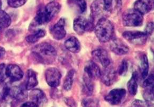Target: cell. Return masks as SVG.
Instances as JSON below:
<instances>
[{
    "mask_svg": "<svg viewBox=\"0 0 154 107\" xmlns=\"http://www.w3.org/2000/svg\"><path fill=\"white\" fill-rule=\"evenodd\" d=\"M32 54L39 63L50 64L55 61L57 56V52L51 44L42 42L34 47L32 49Z\"/></svg>",
    "mask_w": 154,
    "mask_h": 107,
    "instance_id": "6da1fadb",
    "label": "cell"
},
{
    "mask_svg": "<svg viewBox=\"0 0 154 107\" xmlns=\"http://www.w3.org/2000/svg\"><path fill=\"white\" fill-rule=\"evenodd\" d=\"M95 34L101 42H106L112 39L115 33V28L112 23L106 17H102L95 25Z\"/></svg>",
    "mask_w": 154,
    "mask_h": 107,
    "instance_id": "7a4b0ae2",
    "label": "cell"
},
{
    "mask_svg": "<svg viewBox=\"0 0 154 107\" xmlns=\"http://www.w3.org/2000/svg\"><path fill=\"white\" fill-rule=\"evenodd\" d=\"M143 15L135 9H128L122 14V24L124 26L140 27L143 24Z\"/></svg>",
    "mask_w": 154,
    "mask_h": 107,
    "instance_id": "3957f363",
    "label": "cell"
},
{
    "mask_svg": "<svg viewBox=\"0 0 154 107\" xmlns=\"http://www.w3.org/2000/svg\"><path fill=\"white\" fill-rule=\"evenodd\" d=\"M94 21L90 17L86 19L83 17H78L73 22V29L77 35H83L86 31H91L94 28Z\"/></svg>",
    "mask_w": 154,
    "mask_h": 107,
    "instance_id": "277c9868",
    "label": "cell"
},
{
    "mask_svg": "<svg viewBox=\"0 0 154 107\" xmlns=\"http://www.w3.org/2000/svg\"><path fill=\"white\" fill-rule=\"evenodd\" d=\"M122 36L130 44L136 46L145 45L148 37L145 32L138 31H125L122 33Z\"/></svg>",
    "mask_w": 154,
    "mask_h": 107,
    "instance_id": "5b68a950",
    "label": "cell"
},
{
    "mask_svg": "<svg viewBox=\"0 0 154 107\" xmlns=\"http://www.w3.org/2000/svg\"><path fill=\"white\" fill-rule=\"evenodd\" d=\"M126 94V90L124 89H115L109 92L104 97V100L110 105H119L123 102Z\"/></svg>",
    "mask_w": 154,
    "mask_h": 107,
    "instance_id": "8992f818",
    "label": "cell"
},
{
    "mask_svg": "<svg viewBox=\"0 0 154 107\" xmlns=\"http://www.w3.org/2000/svg\"><path fill=\"white\" fill-rule=\"evenodd\" d=\"M46 82L51 87H59L62 79V74L57 68H49L45 72Z\"/></svg>",
    "mask_w": 154,
    "mask_h": 107,
    "instance_id": "52a82bcc",
    "label": "cell"
},
{
    "mask_svg": "<svg viewBox=\"0 0 154 107\" xmlns=\"http://www.w3.org/2000/svg\"><path fill=\"white\" fill-rule=\"evenodd\" d=\"M91 18L94 21L105 17L104 15L108 13L104 8L103 0H95L91 6Z\"/></svg>",
    "mask_w": 154,
    "mask_h": 107,
    "instance_id": "ba28073f",
    "label": "cell"
},
{
    "mask_svg": "<svg viewBox=\"0 0 154 107\" xmlns=\"http://www.w3.org/2000/svg\"><path fill=\"white\" fill-rule=\"evenodd\" d=\"M65 19L62 17L54 26L51 29V33L54 39L60 40L65 37L66 31L65 27Z\"/></svg>",
    "mask_w": 154,
    "mask_h": 107,
    "instance_id": "9c48e42d",
    "label": "cell"
},
{
    "mask_svg": "<svg viewBox=\"0 0 154 107\" xmlns=\"http://www.w3.org/2000/svg\"><path fill=\"white\" fill-rule=\"evenodd\" d=\"M110 48L113 53L119 56L127 54L129 51L128 46L122 40L117 38H113L111 39Z\"/></svg>",
    "mask_w": 154,
    "mask_h": 107,
    "instance_id": "30bf717a",
    "label": "cell"
},
{
    "mask_svg": "<svg viewBox=\"0 0 154 107\" xmlns=\"http://www.w3.org/2000/svg\"><path fill=\"white\" fill-rule=\"evenodd\" d=\"M104 84L107 87L112 85L117 79V73L114 68L110 65L107 68H104L101 71L100 77Z\"/></svg>",
    "mask_w": 154,
    "mask_h": 107,
    "instance_id": "8fae6325",
    "label": "cell"
},
{
    "mask_svg": "<svg viewBox=\"0 0 154 107\" xmlns=\"http://www.w3.org/2000/svg\"><path fill=\"white\" fill-rule=\"evenodd\" d=\"M92 56L94 59L99 62L103 68H107L111 65V60L106 50L103 48H97L92 52Z\"/></svg>",
    "mask_w": 154,
    "mask_h": 107,
    "instance_id": "7c38bea8",
    "label": "cell"
},
{
    "mask_svg": "<svg viewBox=\"0 0 154 107\" xmlns=\"http://www.w3.org/2000/svg\"><path fill=\"white\" fill-rule=\"evenodd\" d=\"M6 75L12 82L21 80L23 77V72L19 66L16 64H10L6 67Z\"/></svg>",
    "mask_w": 154,
    "mask_h": 107,
    "instance_id": "4fadbf2b",
    "label": "cell"
},
{
    "mask_svg": "<svg viewBox=\"0 0 154 107\" xmlns=\"http://www.w3.org/2000/svg\"><path fill=\"white\" fill-rule=\"evenodd\" d=\"M84 73L87 77L93 80L99 79L101 71L99 66L92 61H88L84 68Z\"/></svg>",
    "mask_w": 154,
    "mask_h": 107,
    "instance_id": "5bb4252c",
    "label": "cell"
},
{
    "mask_svg": "<svg viewBox=\"0 0 154 107\" xmlns=\"http://www.w3.org/2000/svg\"><path fill=\"white\" fill-rule=\"evenodd\" d=\"M60 9L61 5L57 2L53 1L46 5L44 9V11L46 15L47 23L50 22L54 17L57 15L60 11Z\"/></svg>",
    "mask_w": 154,
    "mask_h": 107,
    "instance_id": "9a60e30c",
    "label": "cell"
},
{
    "mask_svg": "<svg viewBox=\"0 0 154 107\" xmlns=\"http://www.w3.org/2000/svg\"><path fill=\"white\" fill-rule=\"evenodd\" d=\"M9 96L16 99L17 101L22 102L26 100L28 95L26 87L24 88L21 86H18L10 87Z\"/></svg>",
    "mask_w": 154,
    "mask_h": 107,
    "instance_id": "2e32d148",
    "label": "cell"
},
{
    "mask_svg": "<svg viewBox=\"0 0 154 107\" xmlns=\"http://www.w3.org/2000/svg\"><path fill=\"white\" fill-rule=\"evenodd\" d=\"M153 4L151 0H137L134 3V9L142 15H145L153 9Z\"/></svg>",
    "mask_w": 154,
    "mask_h": 107,
    "instance_id": "e0dca14e",
    "label": "cell"
},
{
    "mask_svg": "<svg viewBox=\"0 0 154 107\" xmlns=\"http://www.w3.org/2000/svg\"><path fill=\"white\" fill-rule=\"evenodd\" d=\"M29 97L31 101L35 103L38 107L44 105L47 102V98L44 92L38 89L32 90L30 92Z\"/></svg>",
    "mask_w": 154,
    "mask_h": 107,
    "instance_id": "ac0fdd59",
    "label": "cell"
},
{
    "mask_svg": "<svg viewBox=\"0 0 154 107\" xmlns=\"http://www.w3.org/2000/svg\"><path fill=\"white\" fill-rule=\"evenodd\" d=\"M65 47L70 52L76 54L81 49V45L79 39L74 36H72L66 40L64 44Z\"/></svg>",
    "mask_w": 154,
    "mask_h": 107,
    "instance_id": "d6986e66",
    "label": "cell"
},
{
    "mask_svg": "<svg viewBox=\"0 0 154 107\" xmlns=\"http://www.w3.org/2000/svg\"><path fill=\"white\" fill-rule=\"evenodd\" d=\"M69 7L79 14H83L87 10V4L85 0H68Z\"/></svg>",
    "mask_w": 154,
    "mask_h": 107,
    "instance_id": "ffe728a7",
    "label": "cell"
},
{
    "mask_svg": "<svg viewBox=\"0 0 154 107\" xmlns=\"http://www.w3.org/2000/svg\"><path fill=\"white\" fill-rule=\"evenodd\" d=\"M94 89V85L92 80L90 79L86 75L84 74L83 77L82 92L86 96H90L92 95Z\"/></svg>",
    "mask_w": 154,
    "mask_h": 107,
    "instance_id": "44dd1931",
    "label": "cell"
},
{
    "mask_svg": "<svg viewBox=\"0 0 154 107\" xmlns=\"http://www.w3.org/2000/svg\"><path fill=\"white\" fill-rule=\"evenodd\" d=\"M38 84L37 74L33 70H29L27 71V80H26V88L27 90H32Z\"/></svg>",
    "mask_w": 154,
    "mask_h": 107,
    "instance_id": "7402d4cb",
    "label": "cell"
},
{
    "mask_svg": "<svg viewBox=\"0 0 154 107\" xmlns=\"http://www.w3.org/2000/svg\"><path fill=\"white\" fill-rule=\"evenodd\" d=\"M138 75L136 72L132 73V77L128 81L127 83V88L129 93L132 96H134L137 94L138 91Z\"/></svg>",
    "mask_w": 154,
    "mask_h": 107,
    "instance_id": "603a6c76",
    "label": "cell"
},
{
    "mask_svg": "<svg viewBox=\"0 0 154 107\" xmlns=\"http://www.w3.org/2000/svg\"><path fill=\"white\" fill-rule=\"evenodd\" d=\"M45 35H46V31L44 29H40L37 30L35 31L33 34L28 36L26 38V42H28L29 43L34 44L36 42H38V40L42 38L45 37Z\"/></svg>",
    "mask_w": 154,
    "mask_h": 107,
    "instance_id": "cb8c5ba5",
    "label": "cell"
},
{
    "mask_svg": "<svg viewBox=\"0 0 154 107\" xmlns=\"http://www.w3.org/2000/svg\"><path fill=\"white\" fill-rule=\"evenodd\" d=\"M75 71L74 70H71L68 72L64 79L63 87L66 91H69L71 90L73 86V81L74 78Z\"/></svg>",
    "mask_w": 154,
    "mask_h": 107,
    "instance_id": "d4e9b609",
    "label": "cell"
},
{
    "mask_svg": "<svg viewBox=\"0 0 154 107\" xmlns=\"http://www.w3.org/2000/svg\"><path fill=\"white\" fill-rule=\"evenodd\" d=\"M140 68L141 77L143 79L148 77L149 71V62L147 55L143 54L141 57L140 64Z\"/></svg>",
    "mask_w": 154,
    "mask_h": 107,
    "instance_id": "484cf974",
    "label": "cell"
},
{
    "mask_svg": "<svg viewBox=\"0 0 154 107\" xmlns=\"http://www.w3.org/2000/svg\"><path fill=\"white\" fill-rule=\"evenodd\" d=\"M11 24V18L8 13L0 10V30L9 27Z\"/></svg>",
    "mask_w": 154,
    "mask_h": 107,
    "instance_id": "4316f807",
    "label": "cell"
},
{
    "mask_svg": "<svg viewBox=\"0 0 154 107\" xmlns=\"http://www.w3.org/2000/svg\"><path fill=\"white\" fill-rule=\"evenodd\" d=\"M10 87L5 82L0 83V101H4L9 96Z\"/></svg>",
    "mask_w": 154,
    "mask_h": 107,
    "instance_id": "83f0119b",
    "label": "cell"
},
{
    "mask_svg": "<svg viewBox=\"0 0 154 107\" xmlns=\"http://www.w3.org/2000/svg\"><path fill=\"white\" fill-rule=\"evenodd\" d=\"M128 61L125 59H124L121 61L120 65L119 66L118 73L120 76H125L128 72Z\"/></svg>",
    "mask_w": 154,
    "mask_h": 107,
    "instance_id": "f1b7e54d",
    "label": "cell"
},
{
    "mask_svg": "<svg viewBox=\"0 0 154 107\" xmlns=\"http://www.w3.org/2000/svg\"><path fill=\"white\" fill-rule=\"evenodd\" d=\"M82 105L83 107H97V101L91 98H85L82 100Z\"/></svg>",
    "mask_w": 154,
    "mask_h": 107,
    "instance_id": "f546056e",
    "label": "cell"
},
{
    "mask_svg": "<svg viewBox=\"0 0 154 107\" xmlns=\"http://www.w3.org/2000/svg\"><path fill=\"white\" fill-rule=\"evenodd\" d=\"M27 0H8V4L10 7L17 8L21 7L26 3Z\"/></svg>",
    "mask_w": 154,
    "mask_h": 107,
    "instance_id": "4dcf8cb0",
    "label": "cell"
},
{
    "mask_svg": "<svg viewBox=\"0 0 154 107\" xmlns=\"http://www.w3.org/2000/svg\"><path fill=\"white\" fill-rule=\"evenodd\" d=\"M143 83V87H154V74L150 75L149 77H146Z\"/></svg>",
    "mask_w": 154,
    "mask_h": 107,
    "instance_id": "1f68e13d",
    "label": "cell"
},
{
    "mask_svg": "<svg viewBox=\"0 0 154 107\" xmlns=\"http://www.w3.org/2000/svg\"><path fill=\"white\" fill-rule=\"evenodd\" d=\"M7 78L6 75V65L4 63L0 64V82H5Z\"/></svg>",
    "mask_w": 154,
    "mask_h": 107,
    "instance_id": "d6a6232c",
    "label": "cell"
},
{
    "mask_svg": "<svg viewBox=\"0 0 154 107\" xmlns=\"http://www.w3.org/2000/svg\"><path fill=\"white\" fill-rule=\"evenodd\" d=\"M114 0H103L104 6L108 13H111L113 10V3Z\"/></svg>",
    "mask_w": 154,
    "mask_h": 107,
    "instance_id": "836d02e7",
    "label": "cell"
},
{
    "mask_svg": "<svg viewBox=\"0 0 154 107\" xmlns=\"http://www.w3.org/2000/svg\"><path fill=\"white\" fill-rule=\"evenodd\" d=\"M153 32H154V22H150L148 23L146 26L145 33L148 36H149L152 35Z\"/></svg>",
    "mask_w": 154,
    "mask_h": 107,
    "instance_id": "e575fe53",
    "label": "cell"
},
{
    "mask_svg": "<svg viewBox=\"0 0 154 107\" xmlns=\"http://www.w3.org/2000/svg\"><path fill=\"white\" fill-rule=\"evenodd\" d=\"M132 107H149V105L146 101L136 100L132 103Z\"/></svg>",
    "mask_w": 154,
    "mask_h": 107,
    "instance_id": "d590c367",
    "label": "cell"
},
{
    "mask_svg": "<svg viewBox=\"0 0 154 107\" xmlns=\"http://www.w3.org/2000/svg\"><path fill=\"white\" fill-rule=\"evenodd\" d=\"M65 102L66 105H68L69 107H76V103L74 99L71 98H65Z\"/></svg>",
    "mask_w": 154,
    "mask_h": 107,
    "instance_id": "8d00e7d4",
    "label": "cell"
},
{
    "mask_svg": "<svg viewBox=\"0 0 154 107\" xmlns=\"http://www.w3.org/2000/svg\"><path fill=\"white\" fill-rule=\"evenodd\" d=\"M21 107H38L37 104H35V103L33 102L32 101L30 102H26L24 103L23 104L21 105Z\"/></svg>",
    "mask_w": 154,
    "mask_h": 107,
    "instance_id": "74e56055",
    "label": "cell"
},
{
    "mask_svg": "<svg viewBox=\"0 0 154 107\" xmlns=\"http://www.w3.org/2000/svg\"><path fill=\"white\" fill-rule=\"evenodd\" d=\"M116 2V6L117 7V9L118 10H120L122 7V0H115Z\"/></svg>",
    "mask_w": 154,
    "mask_h": 107,
    "instance_id": "f35d334b",
    "label": "cell"
},
{
    "mask_svg": "<svg viewBox=\"0 0 154 107\" xmlns=\"http://www.w3.org/2000/svg\"><path fill=\"white\" fill-rule=\"evenodd\" d=\"M5 48L0 46V59L5 57Z\"/></svg>",
    "mask_w": 154,
    "mask_h": 107,
    "instance_id": "ab89813d",
    "label": "cell"
},
{
    "mask_svg": "<svg viewBox=\"0 0 154 107\" xmlns=\"http://www.w3.org/2000/svg\"><path fill=\"white\" fill-rule=\"evenodd\" d=\"M2 0H0V10L2 8Z\"/></svg>",
    "mask_w": 154,
    "mask_h": 107,
    "instance_id": "60d3db41",
    "label": "cell"
}]
</instances>
